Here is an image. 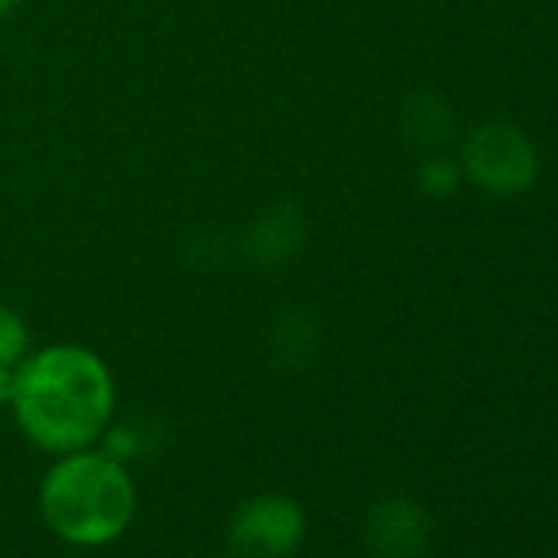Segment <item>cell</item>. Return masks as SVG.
Wrapping results in <instances>:
<instances>
[{
  "label": "cell",
  "mask_w": 558,
  "mask_h": 558,
  "mask_svg": "<svg viewBox=\"0 0 558 558\" xmlns=\"http://www.w3.org/2000/svg\"><path fill=\"white\" fill-rule=\"evenodd\" d=\"M430 538V522L411 499H388L368 515V548L378 558H421Z\"/></svg>",
  "instance_id": "obj_5"
},
{
  "label": "cell",
  "mask_w": 558,
  "mask_h": 558,
  "mask_svg": "<svg viewBox=\"0 0 558 558\" xmlns=\"http://www.w3.org/2000/svg\"><path fill=\"white\" fill-rule=\"evenodd\" d=\"M40 509L63 542L96 548L129 529L135 515V483L116 457L73 450L47 473Z\"/></svg>",
  "instance_id": "obj_2"
},
{
  "label": "cell",
  "mask_w": 558,
  "mask_h": 558,
  "mask_svg": "<svg viewBox=\"0 0 558 558\" xmlns=\"http://www.w3.org/2000/svg\"><path fill=\"white\" fill-rule=\"evenodd\" d=\"M14 4H17V0H0V17L11 14V11H14Z\"/></svg>",
  "instance_id": "obj_10"
},
{
  "label": "cell",
  "mask_w": 558,
  "mask_h": 558,
  "mask_svg": "<svg viewBox=\"0 0 558 558\" xmlns=\"http://www.w3.org/2000/svg\"><path fill=\"white\" fill-rule=\"evenodd\" d=\"M306 535L303 509L283 496H256L233 515L230 538L246 558H283Z\"/></svg>",
  "instance_id": "obj_4"
},
{
  "label": "cell",
  "mask_w": 558,
  "mask_h": 558,
  "mask_svg": "<svg viewBox=\"0 0 558 558\" xmlns=\"http://www.w3.org/2000/svg\"><path fill=\"white\" fill-rule=\"evenodd\" d=\"M463 168L483 191L509 197V194H522L535 181L538 158L532 142L519 129L486 125L466 138Z\"/></svg>",
  "instance_id": "obj_3"
},
{
  "label": "cell",
  "mask_w": 558,
  "mask_h": 558,
  "mask_svg": "<svg viewBox=\"0 0 558 558\" xmlns=\"http://www.w3.org/2000/svg\"><path fill=\"white\" fill-rule=\"evenodd\" d=\"M411 132L421 142H440L450 129V112L437 99H421L411 106Z\"/></svg>",
  "instance_id": "obj_7"
},
{
  "label": "cell",
  "mask_w": 558,
  "mask_h": 558,
  "mask_svg": "<svg viewBox=\"0 0 558 558\" xmlns=\"http://www.w3.org/2000/svg\"><path fill=\"white\" fill-rule=\"evenodd\" d=\"M417 181H421V187H424L427 194L447 197V194H453V187H457V181H460V165L450 161V158H430V161L421 168Z\"/></svg>",
  "instance_id": "obj_8"
},
{
  "label": "cell",
  "mask_w": 558,
  "mask_h": 558,
  "mask_svg": "<svg viewBox=\"0 0 558 558\" xmlns=\"http://www.w3.org/2000/svg\"><path fill=\"white\" fill-rule=\"evenodd\" d=\"M27 326L17 313L0 306V368H17L27 352Z\"/></svg>",
  "instance_id": "obj_6"
},
{
  "label": "cell",
  "mask_w": 558,
  "mask_h": 558,
  "mask_svg": "<svg viewBox=\"0 0 558 558\" xmlns=\"http://www.w3.org/2000/svg\"><path fill=\"white\" fill-rule=\"evenodd\" d=\"M14 381H17V372L14 368H0V404H11Z\"/></svg>",
  "instance_id": "obj_9"
},
{
  "label": "cell",
  "mask_w": 558,
  "mask_h": 558,
  "mask_svg": "<svg viewBox=\"0 0 558 558\" xmlns=\"http://www.w3.org/2000/svg\"><path fill=\"white\" fill-rule=\"evenodd\" d=\"M14 414L21 430L50 453L86 450L109 424L116 385L99 355L80 345H53L17 368Z\"/></svg>",
  "instance_id": "obj_1"
}]
</instances>
